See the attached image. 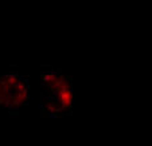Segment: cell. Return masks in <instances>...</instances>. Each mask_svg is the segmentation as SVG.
Segmentation results:
<instances>
[{"mask_svg":"<svg viewBox=\"0 0 152 146\" xmlns=\"http://www.w3.org/2000/svg\"><path fill=\"white\" fill-rule=\"evenodd\" d=\"M30 102V80L18 72L0 75V109L18 111Z\"/></svg>","mask_w":152,"mask_h":146,"instance_id":"2","label":"cell"},{"mask_svg":"<svg viewBox=\"0 0 152 146\" xmlns=\"http://www.w3.org/2000/svg\"><path fill=\"white\" fill-rule=\"evenodd\" d=\"M40 110L50 118L70 117L73 113V80L59 69L40 72Z\"/></svg>","mask_w":152,"mask_h":146,"instance_id":"1","label":"cell"}]
</instances>
